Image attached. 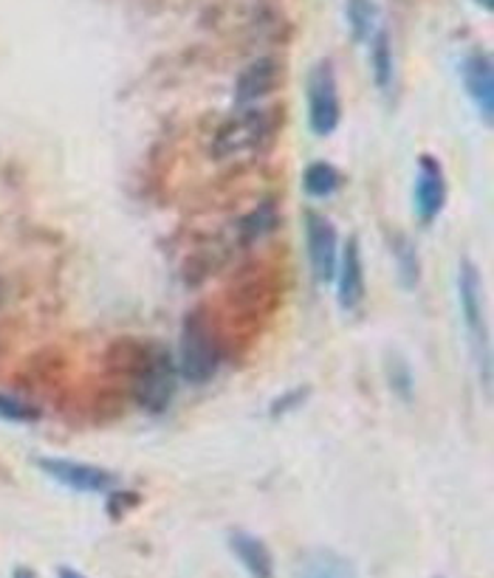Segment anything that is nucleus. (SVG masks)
I'll use <instances>...</instances> for the list:
<instances>
[{
    "instance_id": "f257e3e1",
    "label": "nucleus",
    "mask_w": 494,
    "mask_h": 578,
    "mask_svg": "<svg viewBox=\"0 0 494 578\" xmlns=\"http://www.w3.org/2000/svg\"><path fill=\"white\" fill-rule=\"evenodd\" d=\"M221 330L206 308H195L181 322L178 373L190 384H206L221 367Z\"/></svg>"
},
{
    "instance_id": "f03ea898",
    "label": "nucleus",
    "mask_w": 494,
    "mask_h": 578,
    "mask_svg": "<svg viewBox=\"0 0 494 578\" xmlns=\"http://www.w3.org/2000/svg\"><path fill=\"white\" fill-rule=\"evenodd\" d=\"M274 136V116L263 107H237L224 125L217 127L212 136V158L215 161H232L251 152L263 150L269 138Z\"/></svg>"
},
{
    "instance_id": "7ed1b4c3",
    "label": "nucleus",
    "mask_w": 494,
    "mask_h": 578,
    "mask_svg": "<svg viewBox=\"0 0 494 578\" xmlns=\"http://www.w3.org/2000/svg\"><path fill=\"white\" fill-rule=\"evenodd\" d=\"M176 378L178 367L172 364L170 353L158 344H145L131 378H127L133 401L147 412H165L176 395Z\"/></svg>"
},
{
    "instance_id": "20e7f679",
    "label": "nucleus",
    "mask_w": 494,
    "mask_h": 578,
    "mask_svg": "<svg viewBox=\"0 0 494 578\" xmlns=\"http://www.w3.org/2000/svg\"><path fill=\"white\" fill-rule=\"evenodd\" d=\"M458 299H461L463 325H467L469 342H472L474 364L481 373L483 387H492V350H489V328L483 316V294H481V271L478 265L461 260L458 271Z\"/></svg>"
},
{
    "instance_id": "39448f33",
    "label": "nucleus",
    "mask_w": 494,
    "mask_h": 578,
    "mask_svg": "<svg viewBox=\"0 0 494 578\" xmlns=\"http://www.w3.org/2000/svg\"><path fill=\"white\" fill-rule=\"evenodd\" d=\"M343 122V99L330 59H319L308 71V127L314 136H330Z\"/></svg>"
},
{
    "instance_id": "423d86ee",
    "label": "nucleus",
    "mask_w": 494,
    "mask_h": 578,
    "mask_svg": "<svg viewBox=\"0 0 494 578\" xmlns=\"http://www.w3.org/2000/svg\"><path fill=\"white\" fill-rule=\"evenodd\" d=\"M37 468L63 488L79 494H105L116 488V474L93 466V463L68 461V457H37Z\"/></svg>"
},
{
    "instance_id": "0eeeda50",
    "label": "nucleus",
    "mask_w": 494,
    "mask_h": 578,
    "mask_svg": "<svg viewBox=\"0 0 494 578\" xmlns=\"http://www.w3.org/2000/svg\"><path fill=\"white\" fill-rule=\"evenodd\" d=\"M447 175H444L441 161L429 152L418 158V172H415V190H413V206L418 224L429 226L438 220V215L447 206Z\"/></svg>"
},
{
    "instance_id": "6e6552de",
    "label": "nucleus",
    "mask_w": 494,
    "mask_h": 578,
    "mask_svg": "<svg viewBox=\"0 0 494 578\" xmlns=\"http://www.w3.org/2000/svg\"><path fill=\"white\" fill-rule=\"evenodd\" d=\"M305 243H308V263L316 283H330L339 260V235L334 224L319 212H305Z\"/></svg>"
},
{
    "instance_id": "1a4fd4ad",
    "label": "nucleus",
    "mask_w": 494,
    "mask_h": 578,
    "mask_svg": "<svg viewBox=\"0 0 494 578\" xmlns=\"http://www.w3.org/2000/svg\"><path fill=\"white\" fill-rule=\"evenodd\" d=\"M461 79L472 105L483 116L486 125L494 118V66L486 52H472L461 63Z\"/></svg>"
},
{
    "instance_id": "9d476101",
    "label": "nucleus",
    "mask_w": 494,
    "mask_h": 578,
    "mask_svg": "<svg viewBox=\"0 0 494 578\" xmlns=\"http://www.w3.org/2000/svg\"><path fill=\"white\" fill-rule=\"evenodd\" d=\"M336 303L343 310H356L364 299V263L359 240L348 237L343 246V257L336 260Z\"/></svg>"
},
{
    "instance_id": "9b49d317",
    "label": "nucleus",
    "mask_w": 494,
    "mask_h": 578,
    "mask_svg": "<svg viewBox=\"0 0 494 578\" xmlns=\"http://www.w3.org/2000/svg\"><path fill=\"white\" fill-rule=\"evenodd\" d=\"M283 79V66L274 57H260L240 71L235 82V107H251L269 97Z\"/></svg>"
},
{
    "instance_id": "f8f14e48",
    "label": "nucleus",
    "mask_w": 494,
    "mask_h": 578,
    "mask_svg": "<svg viewBox=\"0 0 494 578\" xmlns=\"http://www.w3.org/2000/svg\"><path fill=\"white\" fill-rule=\"evenodd\" d=\"M294 578H362L353 562L330 547H311L296 562Z\"/></svg>"
},
{
    "instance_id": "ddd939ff",
    "label": "nucleus",
    "mask_w": 494,
    "mask_h": 578,
    "mask_svg": "<svg viewBox=\"0 0 494 578\" xmlns=\"http://www.w3.org/2000/svg\"><path fill=\"white\" fill-rule=\"evenodd\" d=\"M229 547L251 578H274V556L260 536L235 528L229 533Z\"/></svg>"
},
{
    "instance_id": "4468645a",
    "label": "nucleus",
    "mask_w": 494,
    "mask_h": 578,
    "mask_svg": "<svg viewBox=\"0 0 494 578\" xmlns=\"http://www.w3.org/2000/svg\"><path fill=\"white\" fill-rule=\"evenodd\" d=\"M370 43V66H373V79L379 91L388 93L395 82V54L393 39H390L388 29H375Z\"/></svg>"
},
{
    "instance_id": "2eb2a0df",
    "label": "nucleus",
    "mask_w": 494,
    "mask_h": 578,
    "mask_svg": "<svg viewBox=\"0 0 494 578\" xmlns=\"http://www.w3.org/2000/svg\"><path fill=\"white\" fill-rule=\"evenodd\" d=\"M390 254L395 260V271H398V280L407 291H413L415 285L422 283V257L415 251V243L402 231H393L390 235Z\"/></svg>"
},
{
    "instance_id": "dca6fc26",
    "label": "nucleus",
    "mask_w": 494,
    "mask_h": 578,
    "mask_svg": "<svg viewBox=\"0 0 494 578\" xmlns=\"http://www.w3.org/2000/svg\"><path fill=\"white\" fill-rule=\"evenodd\" d=\"M345 18L353 43H368L379 26V7L375 0H345Z\"/></svg>"
},
{
    "instance_id": "f3484780",
    "label": "nucleus",
    "mask_w": 494,
    "mask_h": 578,
    "mask_svg": "<svg viewBox=\"0 0 494 578\" xmlns=\"http://www.w3.org/2000/svg\"><path fill=\"white\" fill-rule=\"evenodd\" d=\"M343 186V172L328 161H311L303 172V190L311 197H328Z\"/></svg>"
},
{
    "instance_id": "a211bd4d",
    "label": "nucleus",
    "mask_w": 494,
    "mask_h": 578,
    "mask_svg": "<svg viewBox=\"0 0 494 578\" xmlns=\"http://www.w3.org/2000/svg\"><path fill=\"white\" fill-rule=\"evenodd\" d=\"M277 226V206L271 201H263V204L257 206L251 215L244 217V224H240V243H255L263 235L274 231Z\"/></svg>"
},
{
    "instance_id": "6ab92c4d",
    "label": "nucleus",
    "mask_w": 494,
    "mask_h": 578,
    "mask_svg": "<svg viewBox=\"0 0 494 578\" xmlns=\"http://www.w3.org/2000/svg\"><path fill=\"white\" fill-rule=\"evenodd\" d=\"M0 418L9 423H34L40 421V409L26 401H20L14 395L0 393Z\"/></svg>"
},
{
    "instance_id": "aec40b11",
    "label": "nucleus",
    "mask_w": 494,
    "mask_h": 578,
    "mask_svg": "<svg viewBox=\"0 0 494 578\" xmlns=\"http://www.w3.org/2000/svg\"><path fill=\"white\" fill-rule=\"evenodd\" d=\"M388 378H390V387H393V393L402 398V401H413V370H409V364L404 362V359H398V355H393L388 364Z\"/></svg>"
},
{
    "instance_id": "412c9836",
    "label": "nucleus",
    "mask_w": 494,
    "mask_h": 578,
    "mask_svg": "<svg viewBox=\"0 0 494 578\" xmlns=\"http://www.w3.org/2000/svg\"><path fill=\"white\" fill-rule=\"evenodd\" d=\"M138 497H127L125 500V491H111V500H108V511H111L113 520H119L122 513L127 511L131 506H136Z\"/></svg>"
},
{
    "instance_id": "4be33fe9",
    "label": "nucleus",
    "mask_w": 494,
    "mask_h": 578,
    "mask_svg": "<svg viewBox=\"0 0 494 578\" xmlns=\"http://www.w3.org/2000/svg\"><path fill=\"white\" fill-rule=\"evenodd\" d=\"M12 578H37V573H34L32 567H14Z\"/></svg>"
},
{
    "instance_id": "5701e85b",
    "label": "nucleus",
    "mask_w": 494,
    "mask_h": 578,
    "mask_svg": "<svg viewBox=\"0 0 494 578\" xmlns=\"http://www.w3.org/2000/svg\"><path fill=\"white\" fill-rule=\"evenodd\" d=\"M57 578H86L79 570H71V567H59Z\"/></svg>"
},
{
    "instance_id": "b1692460",
    "label": "nucleus",
    "mask_w": 494,
    "mask_h": 578,
    "mask_svg": "<svg viewBox=\"0 0 494 578\" xmlns=\"http://www.w3.org/2000/svg\"><path fill=\"white\" fill-rule=\"evenodd\" d=\"M474 3L486 9V12H492V9H494V0H474Z\"/></svg>"
}]
</instances>
